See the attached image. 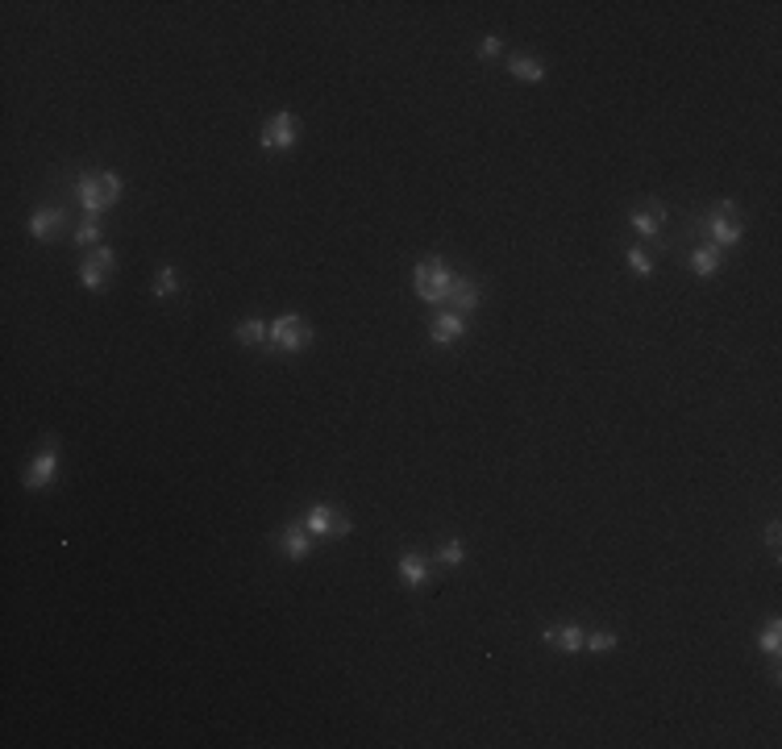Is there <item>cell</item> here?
<instances>
[{"mask_svg": "<svg viewBox=\"0 0 782 749\" xmlns=\"http://www.w3.org/2000/svg\"><path fill=\"white\" fill-rule=\"evenodd\" d=\"M121 192H125V180H121L117 171H84L80 180H75V200H80V208H84L88 217H100L105 208H113L121 200Z\"/></svg>", "mask_w": 782, "mask_h": 749, "instance_id": "6da1fadb", "label": "cell"}, {"mask_svg": "<svg viewBox=\"0 0 782 749\" xmlns=\"http://www.w3.org/2000/svg\"><path fill=\"white\" fill-rule=\"evenodd\" d=\"M454 266L441 258V254H429V258H421V263L412 266V291L421 296L425 304H446L450 288H454Z\"/></svg>", "mask_w": 782, "mask_h": 749, "instance_id": "7a4b0ae2", "label": "cell"}, {"mask_svg": "<svg viewBox=\"0 0 782 749\" xmlns=\"http://www.w3.org/2000/svg\"><path fill=\"white\" fill-rule=\"evenodd\" d=\"M313 346V325L304 321L300 313H279L271 321V338H266V350L275 354H300Z\"/></svg>", "mask_w": 782, "mask_h": 749, "instance_id": "3957f363", "label": "cell"}, {"mask_svg": "<svg viewBox=\"0 0 782 749\" xmlns=\"http://www.w3.org/2000/svg\"><path fill=\"white\" fill-rule=\"evenodd\" d=\"M703 230H708V242L720 246V250H733L745 238V225L736 217V200H716L711 213L703 217Z\"/></svg>", "mask_w": 782, "mask_h": 749, "instance_id": "277c9868", "label": "cell"}, {"mask_svg": "<svg viewBox=\"0 0 782 749\" xmlns=\"http://www.w3.org/2000/svg\"><path fill=\"white\" fill-rule=\"evenodd\" d=\"M300 142V117L296 113H271L258 130V146L271 150V155H283V150H296Z\"/></svg>", "mask_w": 782, "mask_h": 749, "instance_id": "5b68a950", "label": "cell"}, {"mask_svg": "<svg viewBox=\"0 0 782 749\" xmlns=\"http://www.w3.org/2000/svg\"><path fill=\"white\" fill-rule=\"evenodd\" d=\"M304 529L313 533L316 542H333V537H346L354 525H349V517L337 504H308V512H304Z\"/></svg>", "mask_w": 782, "mask_h": 749, "instance_id": "8992f818", "label": "cell"}, {"mask_svg": "<svg viewBox=\"0 0 782 749\" xmlns=\"http://www.w3.org/2000/svg\"><path fill=\"white\" fill-rule=\"evenodd\" d=\"M59 459H63L59 442H55V437H46L42 454H38V459L25 467V475H21V487H25V492H46V487L59 479Z\"/></svg>", "mask_w": 782, "mask_h": 749, "instance_id": "52a82bcc", "label": "cell"}, {"mask_svg": "<svg viewBox=\"0 0 782 749\" xmlns=\"http://www.w3.org/2000/svg\"><path fill=\"white\" fill-rule=\"evenodd\" d=\"M313 542H316V537L304 529V520H300V525L291 520V525H283V529L275 533V550L288 558V562H304V558L313 554Z\"/></svg>", "mask_w": 782, "mask_h": 749, "instance_id": "ba28073f", "label": "cell"}, {"mask_svg": "<svg viewBox=\"0 0 782 749\" xmlns=\"http://www.w3.org/2000/svg\"><path fill=\"white\" fill-rule=\"evenodd\" d=\"M462 338H467V316L462 313H437L433 321H429V341H433L437 350H450V346H458Z\"/></svg>", "mask_w": 782, "mask_h": 749, "instance_id": "9c48e42d", "label": "cell"}, {"mask_svg": "<svg viewBox=\"0 0 782 749\" xmlns=\"http://www.w3.org/2000/svg\"><path fill=\"white\" fill-rule=\"evenodd\" d=\"M628 225H633L641 238H658V233L666 230V205L645 200V205H637L633 213H628Z\"/></svg>", "mask_w": 782, "mask_h": 749, "instance_id": "30bf717a", "label": "cell"}, {"mask_svg": "<svg viewBox=\"0 0 782 749\" xmlns=\"http://www.w3.org/2000/svg\"><path fill=\"white\" fill-rule=\"evenodd\" d=\"M542 641L558 653H583V641H587V628L583 625H550L542 633Z\"/></svg>", "mask_w": 782, "mask_h": 749, "instance_id": "8fae6325", "label": "cell"}, {"mask_svg": "<svg viewBox=\"0 0 782 749\" xmlns=\"http://www.w3.org/2000/svg\"><path fill=\"white\" fill-rule=\"evenodd\" d=\"M63 221H67V213H63L59 205H38V208H34V217H29V225H25V230H29V238H34V242H46L50 233H59V230H63Z\"/></svg>", "mask_w": 782, "mask_h": 749, "instance_id": "7c38bea8", "label": "cell"}, {"mask_svg": "<svg viewBox=\"0 0 782 749\" xmlns=\"http://www.w3.org/2000/svg\"><path fill=\"white\" fill-rule=\"evenodd\" d=\"M446 304H450V313L470 316L475 308H479V283H475L470 275H454V288H450Z\"/></svg>", "mask_w": 782, "mask_h": 749, "instance_id": "4fadbf2b", "label": "cell"}, {"mask_svg": "<svg viewBox=\"0 0 782 749\" xmlns=\"http://www.w3.org/2000/svg\"><path fill=\"white\" fill-rule=\"evenodd\" d=\"M396 575H399V583L404 587H412V592H421V587H429V562H425L421 554H399V562H396Z\"/></svg>", "mask_w": 782, "mask_h": 749, "instance_id": "5bb4252c", "label": "cell"}, {"mask_svg": "<svg viewBox=\"0 0 782 749\" xmlns=\"http://www.w3.org/2000/svg\"><path fill=\"white\" fill-rule=\"evenodd\" d=\"M724 266V250L720 246H711V242H699L695 250H691V271H695L699 279H711L716 271Z\"/></svg>", "mask_w": 782, "mask_h": 749, "instance_id": "9a60e30c", "label": "cell"}, {"mask_svg": "<svg viewBox=\"0 0 782 749\" xmlns=\"http://www.w3.org/2000/svg\"><path fill=\"white\" fill-rule=\"evenodd\" d=\"M266 338H271V325H266L263 316H246V321H238V329H233V341L246 346V350L266 346Z\"/></svg>", "mask_w": 782, "mask_h": 749, "instance_id": "2e32d148", "label": "cell"}, {"mask_svg": "<svg viewBox=\"0 0 782 749\" xmlns=\"http://www.w3.org/2000/svg\"><path fill=\"white\" fill-rule=\"evenodd\" d=\"M508 75H512V80H520V84H542L545 67L533 59V55H512V59H508Z\"/></svg>", "mask_w": 782, "mask_h": 749, "instance_id": "e0dca14e", "label": "cell"}, {"mask_svg": "<svg viewBox=\"0 0 782 749\" xmlns=\"http://www.w3.org/2000/svg\"><path fill=\"white\" fill-rule=\"evenodd\" d=\"M758 650L770 653V658H778V653H782V620L778 617H770V620H766V628L758 633Z\"/></svg>", "mask_w": 782, "mask_h": 749, "instance_id": "ac0fdd59", "label": "cell"}, {"mask_svg": "<svg viewBox=\"0 0 782 749\" xmlns=\"http://www.w3.org/2000/svg\"><path fill=\"white\" fill-rule=\"evenodd\" d=\"M437 562L450 570H458L462 562H467V545H462V537H446V542L437 545Z\"/></svg>", "mask_w": 782, "mask_h": 749, "instance_id": "d6986e66", "label": "cell"}, {"mask_svg": "<svg viewBox=\"0 0 782 749\" xmlns=\"http://www.w3.org/2000/svg\"><path fill=\"white\" fill-rule=\"evenodd\" d=\"M100 238H105V230H100V221H97V217H88L84 225H80V230L71 233V242L80 246V250H97Z\"/></svg>", "mask_w": 782, "mask_h": 749, "instance_id": "ffe728a7", "label": "cell"}, {"mask_svg": "<svg viewBox=\"0 0 782 749\" xmlns=\"http://www.w3.org/2000/svg\"><path fill=\"white\" fill-rule=\"evenodd\" d=\"M616 645H620V637H616V633H608V628H591L587 641H583V650H587V653H612Z\"/></svg>", "mask_w": 782, "mask_h": 749, "instance_id": "44dd1931", "label": "cell"}, {"mask_svg": "<svg viewBox=\"0 0 782 749\" xmlns=\"http://www.w3.org/2000/svg\"><path fill=\"white\" fill-rule=\"evenodd\" d=\"M180 291V271L175 266H158L155 271V296L158 300H167V296H175Z\"/></svg>", "mask_w": 782, "mask_h": 749, "instance_id": "7402d4cb", "label": "cell"}, {"mask_svg": "<svg viewBox=\"0 0 782 749\" xmlns=\"http://www.w3.org/2000/svg\"><path fill=\"white\" fill-rule=\"evenodd\" d=\"M80 283H84L88 291H105V288H109V275H105L100 266H92V263L84 258V263H80Z\"/></svg>", "mask_w": 782, "mask_h": 749, "instance_id": "603a6c76", "label": "cell"}, {"mask_svg": "<svg viewBox=\"0 0 782 749\" xmlns=\"http://www.w3.org/2000/svg\"><path fill=\"white\" fill-rule=\"evenodd\" d=\"M88 263H92V266H100L105 275H113V271H117V250H113V246H105V242H100L97 250H88Z\"/></svg>", "mask_w": 782, "mask_h": 749, "instance_id": "cb8c5ba5", "label": "cell"}, {"mask_svg": "<svg viewBox=\"0 0 782 749\" xmlns=\"http://www.w3.org/2000/svg\"><path fill=\"white\" fill-rule=\"evenodd\" d=\"M625 263L633 266V275H641V279L653 275V258L641 250V246H628V250H625Z\"/></svg>", "mask_w": 782, "mask_h": 749, "instance_id": "d4e9b609", "label": "cell"}, {"mask_svg": "<svg viewBox=\"0 0 782 749\" xmlns=\"http://www.w3.org/2000/svg\"><path fill=\"white\" fill-rule=\"evenodd\" d=\"M500 50H504V38H495V34H487V38L479 42V55H483V59H495Z\"/></svg>", "mask_w": 782, "mask_h": 749, "instance_id": "484cf974", "label": "cell"}, {"mask_svg": "<svg viewBox=\"0 0 782 749\" xmlns=\"http://www.w3.org/2000/svg\"><path fill=\"white\" fill-rule=\"evenodd\" d=\"M778 537H782L778 520H770V525H766V545H770V550H778Z\"/></svg>", "mask_w": 782, "mask_h": 749, "instance_id": "4316f807", "label": "cell"}]
</instances>
